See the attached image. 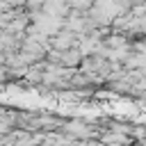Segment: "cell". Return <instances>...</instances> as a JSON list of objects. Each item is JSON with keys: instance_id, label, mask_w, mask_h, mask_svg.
Segmentation results:
<instances>
[{"instance_id": "cell-1", "label": "cell", "mask_w": 146, "mask_h": 146, "mask_svg": "<svg viewBox=\"0 0 146 146\" xmlns=\"http://www.w3.org/2000/svg\"><path fill=\"white\" fill-rule=\"evenodd\" d=\"M103 141H121V144H125V141H132V137H128V132H125V135L107 132V135H103Z\"/></svg>"}]
</instances>
